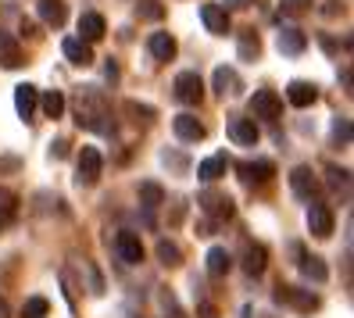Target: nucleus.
<instances>
[{
	"label": "nucleus",
	"mask_w": 354,
	"mask_h": 318,
	"mask_svg": "<svg viewBox=\"0 0 354 318\" xmlns=\"http://www.w3.org/2000/svg\"><path fill=\"white\" fill-rule=\"evenodd\" d=\"M308 4H311V0H279V8H283V15H304L308 11Z\"/></svg>",
	"instance_id": "obj_35"
},
{
	"label": "nucleus",
	"mask_w": 354,
	"mask_h": 318,
	"mask_svg": "<svg viewBox=\"0 0 354 318\" xmlns=\"http://www.w3.org/2000/svg\"><path fill=\"white\" fill-rule=\"evenodd\" d=\"M258 54H261V44H258L254 29H247V32L240 36V57H243V61H254Z\"/></svg>",
	"instance_id": "obj_31"
},
{
	"label": "nucleus",
	"mask_w": 354,
	"mask_h": 318,
	"mask_svg": "<svg viewBox=\"0 0 354 318\" xmlns=\"http://www.w3.org/2000/svg\"><path fill=\"white\" fill-rule=\"evenodd\" d=\"M172 90H176L179 104H201L204 100V82H201L197 72H179L176 82H172Z\"/></svg>",
	"instance_id": "obj_4"
},
{
	"label": "nucleus",
	"mask_w": 354,
	"mask_h": 318,
	"mask_svg": "<svg viewBox=\"0 0 354 318\" xmlns=\"http://www.w3.org/2000/svg\"><path fill=\"white\" fill-rule=\"evenodd\" d=\"M147 50H151V57L154 61H172L176 57V50H179V44L169 36V32H154L151 39H147Z\"/></svg>",
	"instance_id": "obj_18"
},
{
	"label": "nucleus",
	"mask_w": 354,
	"mask_h": 318,
	"mask_svg": "<svg viewBox=\"0 0 354 318\" xmlns=\"http://www.w3.org/2000/svg\"><path fill=\"white\" fill-rule=\"evenodd\" d=\"M65 93H57V90H50V93H44V97H39V108H44V115L47 118H61V115H65Z\"/></svg>",
	"instance_id": "obj_28"
},
{
	"label": "nucleus",
	"mask_w": 354,
	"mask_h": 318,
	"mask_svg": "<svg viewBox=\"0 0 354 318\" xmlns=\"http://www.w3.org/2000/svg\"><path fill=\"white\" fill-rule=\"evenodd\" d=\"M72 115H75V122L82 125V129H90V133H100V136L115 133L111 108H108V100H104V93H100L97 86L75 90V97H72Z\"/></svg>",
	"instance_id": "obj_1"
},
{
	"label": "nucleus",
	"mask_w": 354,
	"mask_h": 318,
	"mask_svg": "<svg viewBox=\"0 0 354 318\" xmlns=\"http://www.w3.org/2000/svg\"><path fill=\"white\" fill-rule=\"evenodd\" d=\"M0 65H4V68H18V65H22V50H18V44L8 32H0Z\"/></svg>",
	"instance_id": "obj_25"
},
{
	"label": "nucleus",
	"mask_w": 354,
	"mask_h": 318,
	"mask_svg": "<svg viewBox=\"0 0 354 318\" xmlns=\"http://www.w3.org/2000/svg\"><path fill=\"white\" fill-rule=\"evenodd\" d=\"M140 204L147 207V211H158V207L165 204V189H161L158 183H143V186H140Z\"/></svg>",
	"instance_id": "obj_30"
},
{
	"label": "nucleus",
	"mask_w": 354,
	"mask_h": 318,
	"mask_svg": "<svg viewBox=\"0 0 354 318\" xmlns=\"http://www.w3.org/2000/svg\"><path fill=\"white\" fill-rule=\"evenodd\" d=\"M286 100L294 104V108H308V104L319 100V90L311 86V82H304V79H294V82L286 86Z\"/></svg>",
	"instance_id": "obj_16"
},
{
	"label": "nucleus",
	"mask_w": 354,
	"mask_h": 318,
	"mask_svg": "<svg viewBox=\"0 0 354 318\" xmlns=\"http://www.w3.org/2000/svg\"><path fill=\"white\" fill-rule=\"evenodd\" d=\"M229 140H233L236 147H254L258 143V125L254 118H229Z\"/></svg>",
	"instance_id": "obj_10"
},
{
	"label": "nucleus",
	"mask_w": 354,
	"mask_h": 318,
	"mask_svg": "<svg viewBox=\"0 0 354 318\" xmlns=\"http://www.w3.org/2000/svg\"><path fill=\"white\" fill-rule=\"evenodd\" d=\"M126 111L136 115V122H140V118H143V122H151V118H154V108H147V104H136V100L126 104Z\"/></svg>",
	"instance_id": "obj_36"
},
{
	"label": "nucleus",
	"mask_w": 354,
	"mask_h": 318,
	"mask_svg": "<svg viewBox=\"0 0 354 318\" xmlns=\"http://www.w3.org/2000/svg\"><path fill=\"white\" fill-rule=\"evenodd\" d=\"M236 172H240V179H243L247 186H254V183L261 186V183H268V179L276 176V165H272V161H240Z\"/></svg>",
	"instance_id": "obj_8"
},
{
	"label": "nucleus",
	"mask_w": 354,
	"mask_h": 318,
	"mask_svg": "<svg viewBox=\"0 0 354 318\" xmlns=\"http://www.w3.org/2000/svg\"><path fill=\"white\" fill-rule=\"evenodd\" d=\"M172 129H176V136H179V140H186V143H197V140H204V136H207V129H204V125H201L194 115H176Z\"/></svg>",
	"instance_id": "obj_14"
},
{
	"label": "nucleus",
	"mask_w": 354,
	"mask_h": 318,
	"mask_svg": "<svg viewBox=\"0 0 354 318\" xmlns=\"http://www.w3.org/2000/svg\"><path fill=\"white\" fill-rule=\"evenodd\" d=\"M290 189H294L301 200L311 204V200L319 197V179H315V172H311L308 165H297L294 172H290Z\"/></svg>",
	"instance_id": "obj_5"
},
{
	"label": "nucleus",
	"mask_w": 354,
	"mask_h": 318,
	"mask_svg": "<svg viewBox=\"0 0 354 318\" xmlns=\"http://www.w3.org/2000/svg\"><path fill=\"white\" fill-rule=\"evenodd\" d=\"M301 272L308 275V279H315V283H326L329 279V268L322 258H315V254H301Z\"/></svg>",
	"instance_id": "obj_26"
},
{
	"label": "nucleus",
	"mask_w": 354,
	"mask_h": 318,
	"mask_svg": "<svg viewBox=\"0 0 354 318\" xmlns=\"http://www.w3.org/2000/svg\"><path fill=\"white\" fill-rule=\"evenodd\" d=\"M201 318H218V311L212 304H201Z\"/></svg>",
	"instance_id": "obj_39"
},
{
	"label": "nucleus",
	"mask_w": 354,
	"mask_h": 318,
	"mask_svg": "<svg viewBox=\"0 0 354 318\" xmlns=\"http://www.w3.org/2000/svg\"><path fill=\"white\" fill-rule=\"evenodd\" d=\"M36 15L44 18V26L61 29V26H65V18H68V8H65V0H39Z\"/></svg>",
	"instance_id": "obj_13"
},
{
	"label": "nucleus",
	"mask_w": 354,
	"mask_h": 318,
	"mask_svg": "<svg viewBox=\"0 0 354 318\" xmlns=\"http://www.w3.org/2000/svg\"><path fill=\"white\" fill-rule=\"evenodd\" d=\"M197 204H201L215 222H225L229 215H233V200H229L225 194H212V189H204V194L197 197Z\"/></svg>",
	"instance_id": "obj_9"
},
{
	"label": "nucleus",
	"mask_w": 354,
	"mask_h": 318,
	"mask_svg": "<svg viewBox=\"0 0 354 318\" xmlns=\"http://www.w3.org/2000/svg\"><path fill=\"white\" fill-rule=\"evenodd\" d=\"M36 108H39V90L29 86V82H22V86L15 90V111H18V118L29 122L36 115Z\"/></svg>",
	"instance_id": "obj_12"
},
{
	"label": "nucleus",
	"mask_w": 354,
	"mask_h": 318,
	"mask_svg": "<svg viewBox=\"0 0 354 318\" xmlns=\"http://www.w3.org/2000/svg\"><path fill=\"white\" fill-rule=\"evenodd\" d=\"M279 111H283V100H279V93L276 90H258L254 97H251V115L254 118H279Z\"/></svg>",
	"instance_id": "obj_7"
},
{
	"label": "nucleus",
	"mask_w": 354,
	"mask_h": 318,
	"mask_svg": "<svg viewBox=\"0 0 354 318\" xmlns=\"http://www.w3.org/2000/svg\"><path fill=\"white\" fill-rule=\"evenodd\" d=\"M104 32H108V26H104V18L97 11H86L79 18V39H82V44H97Z\"/></svg>",
	"instance_id": "obj_15"
},
{
	"label": "nucleus",
	"mask_w": 354,
	"mask_h": 318,
	"mask_svg": "<svg viewBox=\"0 0 354 318\" xmlns=\"http://www.w3.org/2000/svg\"><path fill=\"white\" fill-rule=\"evenodd\" d=\"M215 93L225 97V93H240V75L233 68H215Z\"/></svg>",
	"instance_id": "obj_24"
},
{
	"label": "nucleus",
	"mask_w": 354,
	"mask_h": 318,
	"mask_svg": "<svg viewBox=\"0 0 354 318\" xmlns=\"http://www.w3.org/2000/svg\"><path fill=\"white\" fill-rule=\"evenodd\" d=\"M204 265H207V275L222 279V275L233 268V258H229V250H225V247H212V250H207V258H204Z\"/></svg>",
	"instance_id": "obj_23"
},
{
	"label": "nucleus",
	"mask_w": 354,
	"mask_h": 318,
	"mask_svg": "<svg viewBox=\"0 0 354 318\" xmlns=\"http://www.w3.org/2000/svg\"><path fill=\"white\" fill-rule=\"evenodd\" d=\"M115 254H118L122 265H140V261H143V243H140L136 232L122 229L118 236H115Z\"/></svg>",
	"instance_id": "obj_6"
},
{
	"label": "nucleus",
	"mask_w": 354,
	"mask_h": 318,
	"mask_svg": "<svg viewBox=\"0 0 354 318\" xmlns=\"http://www.w3.org/2000/svg\"><path fill=\"white\" fill-rule=\"evenodd\" d=\"M265 261H268V250L261 243H247L243 247V272L247 275H261L265 272Z\"/></svg>",
	"instance_id": "obj_21"
},
{
	"label": "nucleus",
	"mask_w": 354,
	"mask_h": 318,
	"mask_svg": "<svg viewBox=\"0 0 354 318\" xmlns=\"http://www.w3.org/2000/svg\"><path fill=\"white\" fill-rule=\"evenodd\" d=\"M158 261L165 268H179L183 265V250L172 243V240H158Z\"/></svg>",
	"instance_id": "obj_29"
},
{
	"label": "nucleus",
	"mask_w": 354,
	"mask_h": 318,
	"mask_svg": "<svg viewBox=\"0 0 354 318\" xmlns=\"http://www.w3.org/2000/svg\"><path fill=\"white\" fill-rule=\"evenodd\" d=\"M201 22L207 32H215V36H225L229 32V15L222 4H201Z\"/></svg>",
	"instance_id": "obj_11"
},
{
	"label": "nucleus",
	"mask_w": 354,
	"mask_h": 318,
	"mask_svg": "<svg viewBox=\"0 0 354 318\" xmlns=\"http://www.w3.org/2000/svg\"><path fill=\"white\" fill-rule=\"evenodd\" d=\"M0 318H11V308H8V301L0 297Z\"/></svg>",
	"instance_id": "obj_40"
},
{
	"label": "nucleus",
	"mask_w": 354,
	"mask_h": 318,
	"mask_svg": "<svg viewBox=\"0 0 354 318\" xmlns=\"http://www.w3.org/2000/svg\"><path fill=\"white\" fill-rule=\"evenodd\" d=\"M50 154H54V158H65V154H68V143H65V140H57V143L50 147Z\"/></svg>",
	"instance_id": "obj_38"
},
{
	"label": "nucleus",
	"mask_w": 354,
	"mask_h": 318,
	"mask_svg": "<svg viewBox=\"0 0 354 318\" xmlns=\"http://www.w3.org/2000/svg\"><path fill=\"white\" fill-rule=\"evenodd\" d=\"M18 215V197H15V189L8 186H0V229L11 225V218Z\"/></svg>",
	"instance_id": "obj_27"
},
{
	"label": "nucleus",
	"mask_w": 354,
	"mask_h": 318,
	"mask_svg": "<svg viewBox=\"0 0 354 318\" xmlns=\"http://www.w3.org/2000/svg\"><path fill=\"white\" fill-rule=\"evenodd\" d=\"M61 54H65L72 65H79V68L93 65V50H90V44H82L79 36H75V39H65V44H61Z\"/></svg>",
	"instance_id": "obj_17"
},
{
	"label": "nucleus",
	"mask_w": 354,
	"mask_h": 318,
	"mask_svg": "<svg viewBox=\"0 0 354 318\" xmlns=\"http://www.w3.org/2000/svg\"><path fill=\"white\" fill-rule=\"evenodd\" d=\"M333 140H337V143H351V122L347 118H337V122H333Z\"/></svg>",
	"instance_id": "obj_33"
},
{
	"label": "nucleus",
	"mask_w": 354,
	"mask_h": 318,
	"mask_svg": "<svg viewBox=\"0 0 354 318\" xmlns=\"http://www.w3.org/2000/svg\"><path fill=\"white\" fill-rule=\"evenodd\" d=\"M329 183H333V186H344V189H347V183H351V179H347V172H344V168H329Z\"/></svg>",
	"instance_id": "obj_37"
},
{
	"label": "nucleus",
	"mask_w": 354,
	"mask_h": 318,
	"mask_svg": "<svg viewBox=\"0 0 354 318\" xmlns=\"http://www.w3.org/2000/svg\"><path fill=\"white\" fill-rule=\"evenodd\" d=\"M276 44H279V50H283V54L297 57V54H304V47H308V36H304L301 29H294V26H290V29H283V32H279V39H276Z\"/></svg>",
	"instance_id": "obj_20"
},
{
	"label": "nucleus",
	"mask_w": 354,
	"mask_h": 318,
	"mask_svg": "<svg viewBox=\"0 0 354 318\" xmlns=\"http://www.w3.org/2000/svg\"><path fill=\"white\" fill-rule=\"evenodd\" d=\"M233 8H247V0H233Z\"/></svg>",
	"instance_id": "obj_41"
},
{
	"label": "nucleus",
	"mask_w": 354,
	"mask_h": 318,
	"mask_svg": "<svg viewBox=\"0 0 354 318\" xmlns=\"http://www.w3.org/2000/svg\"><path fill=\"white\" fill-rule=\"evenodd\" d=\"M136 11H140V18H161L165 15V8L158 4V0H140Z\"/></svg>",
	"instance_id": "obj_34"
},
{
	"label": "nucleus",
	"mask_w": 354,
	"mask_h": 318,
	"mask_svg": "<svg viewBox=\"0 0 354 318\" xmlns=\"http://www.w3.org/2000/svg\"><path fill=\"white\" fill-rule=\"evenodd\" d=\"M104 172V158L97 147H82L79 151V165H75V183L79 186H97Z\"/></svg>",
	"instance_id": "obj_2"
},
{
	"label": "nucleus",
	"mask_w": 354,
	"mask_h": 318,
	"mask_svg": "<svg viewBox=\"0 0 354 318\" xmlns=\"http://www.w3.org/2000/svg\"><path fill=\"white\" fill-rule=\"evenodd\" d=\"M225 168H229V158H225V154H212V158H204V161L197 165V176H201L204 183H215V179L225 176Z\"/></svg>",
	"instance_id": "obj_22"
},
{
	"label": "nucleus",
	"mask_w": 354,
	"mask_h": 318,
	"mask_svg": "<svg viewBox=\"0 0 354 318\" xmlns=\"http://www.w3.org/2000/svg\"><path fill=\"white\" fill-rule=\"evenodd\" d=\"M333 225H337L333 211H329L322 200H311V204H308V229H311V236L329 240V236H333Z\"/></svg>",
	"instance_id": "obj_3"
},
{
	"label": "nucleus",
	"mask_w": 354,
	"mask_h": 318,
	"mask_svg": "<svg viewBox=\"0 0 354 318\" xmlns=\"http://www.w3.org/2000/svg\"><path fill=\"white\" fill-rule=\"evenodd\" d=\"M276 301H286V304H294V308H301V311L319 308V297H311V293H304V290H297V286H279V290H276Z\"/></svg>",
	"instance_id": "obj_19"
},
{
	"label": "nucleus",
	"mask_w": 354,
	"mask_h": 318,
	"mask_svg": "<svg viewBox=\"0 0 354 318\" xmlns=\"http://www.w3.org/2000/svg\"><path fill=\"white\" fill-rule=\"evenodd\" d=\"M50 304H47V297H29L26 308H22V318H47Z\"/></svg>",
	"instance_id": "obj_32"
}]
</instances>
